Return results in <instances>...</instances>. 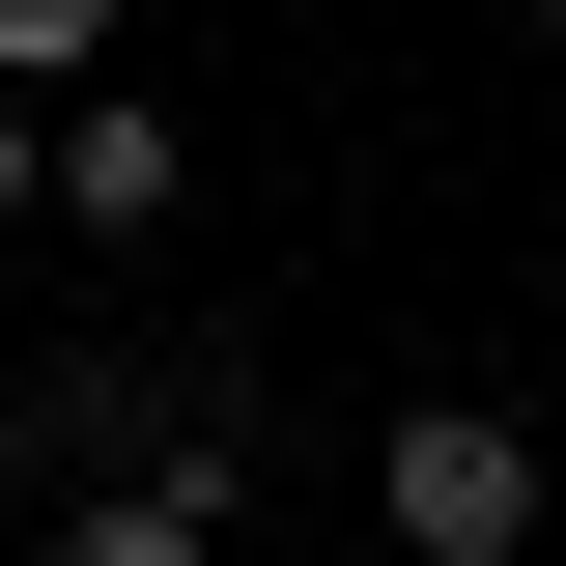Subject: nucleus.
Segmentation results:
<instances>
[{
    "instance_id": "obj_2",
    "label": "nucleus",
    "mask_w": 566,
    "mask_h": 566,
    "mask_svg": "<svg viewBox=\"0 0 566 566\" xmlns=\"http://www.w3.org/2000/svg\"><path fill=\"white\" fill-rule=\"evenodd\" d=\"M170 199H199L170 114H142V85H57V227H85V255H170Z\"/></svg>"
},
{
    "instance_id": "obj_6",
    "label": "nucleus",
    "mask_w": 566,
    "mask_h": 566,
    "mask_svg": "<svg viewBox=\"0 0 566 566\" xmlns=\"http://www.w3.org/2000/svg\"><path fill=\"white\" fill-rule=\"evenodd\" d=\"M0 510H29V397H0Z\"/></svg>"
},
{
    "instance_id": "obj_5",
    "label": "nucleus",
    "mask_w": 566,
    "mask_h": 566,
    "mask_svg": "<svg viewBox=\"0 0 566 566\" xmlns=\"http://www.w3.org/2000/svg\"><path fill=\"white\" fill-rule=\"evenodd\" d=\"M0 227H57V114H0Z\"/></svg>"
},
{
    "instance_id": "obj_4",
    "label": "nucleus",
    "mask_w": 566,
    "mask_h": 566,
    "mask_svg": "<svg viewBox=\"0 0 566 566\" xmlns=\"http://www.w3.org/2000/svg\"><path fill=\"white\" fill-rule=\"evenodd\" d=\"M57 85H114V0H0V114H57Z\"/></svg>"
},
{
    "instance_id": "obj_7",
    "label": "nucleus",
    "mask_w": 566,
    "mask_h": 566,
    "mask_svg": "<svg viewBox=\"0 0 566 566\" xmlns=\"http://www.w3.org/2000/svg\"><path fill=\"white\" fill-rule=\"evenodd\" d=\"M510 29H566V0H510Z\"/></svg>"
},
{
    "instance_id": "obj_1",
    "label": "nucleus",
    "mask_w": 566,
    "mask_h": 566,
    "mask_svg": "<svg viewBox=\"0 0 566 566\" xmlns=\"http://www.w3.org/2000/svg\"><path fill=\"white\" fill-rule=\"evenodd\" d=\"M538 538V424L510 397H397V566H510Z\"/></svg>"
},
{
    "instance_id": "obj_3",
    "label": "nucleus",
    "mask_w": 566,
    "mask_h": 566,
    "mask_svg": "<svg viewBox=\"0 0 566 566\" xmlns=\"http://www.w3.org/2000/svg\"><path fill=\"white\" fill-rule=\"evenodd\" d=\"M57 566H227V453H142V482L57 510Z\"/></svg>"
}]
</instances>
